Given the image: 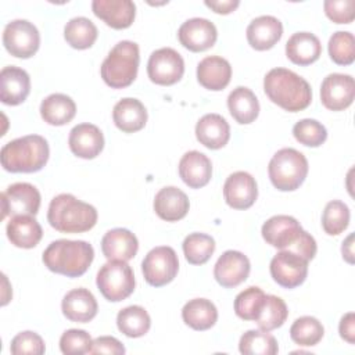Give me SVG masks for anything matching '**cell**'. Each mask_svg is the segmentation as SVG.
<instances>
[{
	"mask_svg": "<svg viewBox=\"0 0 355 355\" xmlns=\"http://www.w3.org/2000/svg\"><path fill=\"white\" fill-rule=\"evenodd\" d=\"M349 225V208L340 200L329 201L322 214V227L329 236L343 233Z\"/></svg>",
	"mask_w": 355,
	"mask_h": 355,
	"instance_id": "cell-41",
	"label": "cell"
},
{
	"mask_svg": "<svg viewBox=\"0 0 355 355\" xmlns=\"http://www.w3.org/2000/svg\"><path fill=\"white\" fill-rule=\"evenodd\" d=\"M183 254L189 263L202 265L215 251V240L205 233H190L183 240Z\"/></svg>",
	"mask_w": 355,
	"mask_h": 355,
	"instance_id": "cell-37",
	"label": "cell"
},
{
	"mask_svg": "<svg viewBox=\"0 0 355 355\" xmlns=\"http://www.w3.org/2000/svg\"><path fill=\"white\" fill-rule=\"evenodd\" d=\"M89 354H114V355H121L125 354V347L122 343L112 337V336H101L93 340L92 348Z\"/></svg>",
	"mask_w": 355,
	"mask_h": 355,
	"instance_id": "cell-47",
	"label": "cell"
},
{
	"mask_svg": "<svg viewBox=\"0 0 355 355\" xmlns=\"http://www.w3.org/2000/svg\"><path fill=\"white\" fill-rule=\"evenodd\" d=\"M340 337L349 344L355 343V315L354 312L345 313L338 324Z\"/></svg>",
	"mask_w": 355,
	"mask_h": 355,
	"instance_id": "cell-48",
	"label": "cell"
},
{
	"mask_svg": "<svg viewBox=\"0 0 355 355\" xmlns=\"http://www.w3.org/2000/svg\"><path fill=\"white\" fill-rule=\"evenodd\" d=\"M197 140L211 150L222 148L230 139V126L219 114H205L196 125Z\"/></svg>",
	"mask_w": 355,
	"mask_h": 355,
	"instance_id": "cell-27",
	"label": "cell"
},
{
	"mask_svg": "<svg viewBox=\"0 0 355 355\" xmlns=\"http://www.w3.org/2000/svg\"><path fill=\"white\" fill-rule=\"evenodd\" d=\"M223 197L226 204L234 209L252 207L258 197V186L254 176L244 171L229 175L223 184Z\"/></svg>",
	"mask_w": 355,
	"mask_h": 355,
	"instance_id": "cell-17",
	"label": "cell"
},
{
	"mask_svg": "<svg viewBox=\"0 0 355 355\" xmlns=\"http://www.w3.org/2000/svg\"><path fill=\"white\" fill-rule=\"evenodd\" d=\"M93 340L86 330L69 329L65 330L60 338V349L65 355L89 354Z\"/></svg>",
	"mask_w": 355,
	"mask_h": 355,
	"instance_id": "cell-44",
	"label": "cell"
},
{
	"mask_svg": "<svg viewBox=\"0 0 355 355\" xmlns=\"http://www.w3.org/2000/svg\"><path fill=\"white\" fill-rule=\"evenodd\" d=\"M64 316L71 322L87 323L98 311L96 297L87 288L79 287L68 291L61 302Z\"/></svg>",
	"mask_w": 355,
	"mask_h": 355,
	"instance_id": "cell-22",
	"label": "cell"
},
{
	"mask_svg": "<svg viewBox=\"0 0 355 355\" xmlns=\"http://www.w3.org/2000/svg\"><path fill=\"white\" fill-rule=\"evenodd\" d=\"M3 44L17 58H31L40 46L37 28L28 19H14L4 26Z\"/></svg>",
	"mask_w": 355,
	"mask_h": 355,
	"instance_id": "cell-10",
	"label": "cell"
},
{
	"mask_svg": "<svg viewBox=\"0 0 355 355\" xmlns=\"http://www.w3.org/2000/svg\"><path fill=\"white\" fill-rule=\"evenodd\" d=\"M266 294L257 286H251L234 298V312L243 320H255L263 306Z\"/></svg>",
	"mask_w": 355,
	"mask_h": 355,
	"instance_id": "cell-40",
	"label": "cell"
},
{
	"mask_svg": "<svg viewBox=\"0 0 355 355\" xmlns=\"http://www.w3.org/2000/svg\"><path fill=\"white\" fill-rule=\"evenodd\" d=\"M355 96V82L347 73H329L320 86L322 104L331 111L348 108Z\"/></svg>",
	"mask_w": 355,
	"mask_h": 355,
	"instance_id": "cell-14",
	"label": "cell"
},
{
	"mask_svg": "<svg viewBox=\"0 0 355 355\" xmlns=\"http://www.w3.org/2000/svg\"><path fill=\"white\" fill-rule=\"evenodd\" d=\"M354 234L351 233L344 241H343V247H341V252H343V258L348 262V263H354Z\"/></svg>",
	"mask_w": 355,
	"mask_h": 355,
	"instance_id": "cell-50",
	"label": "cell"
},
{
	"mask_svg": "<svg viewBox=\"0 0 355 355\" xmlns=\"http://www.w3.org/2000/svg\"><path fill=\"white\" fill-rule=\"evenodd\" d=\"M232 78L229 61L219 55H208L197 65V80L208 90H223Z\"/></svg>",
	"mask_w": 355,
	"mask_h": 355,
	"instance_id": "cell-26",
	"label": "cell"
},
{
	"mask_svg": "<svg viewBox=\"0 0 355 355\" xmlns=\"http://www.w3.org/2000/svg\"><path fill=\"white\" fill-rule=\"evenodd\" d=\"M320 54V40L311 32H295L286 43V55L297 65H309L315 62Z\"/></svg>",
	"mask_w": 355,
	"mask_h": 355,
	"instance_id": "cell-30",
	"label": "cell"
},
{
	"mask_svg": "<svg viewBox=\"0 0 355 355\" xmlns=\"http://www.w3.org/2000/svg\"><path fill=\"white\" fill-rule=\"evenodd\" d=\"M323 8L327 18L334 24H349L355 17L354 0H326Z\"/></svg>",
	"mask_w": 355,
	"mask_h": 355,
	"instance_id": "cell-46",
	"label": "cell"
},
{
	"mask_svg": "<svg viewBox=\"0 0 355 355\" xmlns=\"http://www.w3.org/2000/svg\"><path fill=\"white\" fill-rule=\"evenodd\" d=\"M263 90L269 100L288 112L305 110L312 101L309 83L286 68H273L263 78Z\"/></svg>",
	"mask_w": 355,
	"mask_h": 355,
	"instance_id": "cell-1",
	"label": "cell"
},
{
	"mask_svg": "<svg viewBox=\"0 0 355 355\" xmlns=\"http://www.w3.org/2000/svg\"><path fill=\"white\" fill-rule=\"evenodd\" d=\"M46 351L43 338L35 331H21L12 340L10 352L12 355H42Z\"/></svg>",
	"mask_w": 355,
	"mask_h": 355,
	"instance_id": "cell-45",
	"label": "cell"
},
{
	"mask_svg": "<svg viewBox=\"0 0 355 355\" xmlns=\"http://www.w3.org/2000/svg\"><path fill=\"white\" fill-rule=\"evenodd\" d=\"M7 237L15 247L33 248L43 236L40 223L32 215H15L7 223Z\"/></svg>",
	"mask_w": 355,
	"mask_h": 355,
	"instance_id": "cell-29",
	"label": "cell"
},
{
	"mask_svg": "<svg viewBox=\"0 0 355 355\" xmlns=\"http://www.w3.org/2000/svg\"><path fill=\"white\" fill-rule=\"evenodd\" d=\"M96 284L105 300L119 302L135 291L136 280L132 268L125 261L112 259L100 268Z\"/></svg>",
	"mask_w": 355,
	"mask_h": 355,
	"instance_id": "cell-8",
	"label": "cell"
},
{
	"mask_svg": "<svg viewBox=\"0 0 355 355\" xmlns=\"http://www.w3.org/2000/svg\"><path fill=\"white\" fill-rule=\"evenodd\" d=\"M305 155L291 147L282 148L273 154L268 165V175L272 184L280 191L297 190L308 175Z\"/></svg>",
	"mask_w": 355,
	"mask_h": 355,
	"instance_id": "cell-7",
	"label": "cell"
},
{
	"mask_svg": "<svg viewBox=\"0 0 355 355\" xmlns=\"http://www.w3.org/2000/svg\"><path fill=\"white\" fill-rule=\"evenodd\" d=\"M189 208L190 202L186 193L175 186L162 187L154 197V211L166 222L183 219L187 215Z\"/></svg>",
	"mask_w": 355,
	"mask_h": 355,
	"instance_id": "cell-25",
	"label": "cell"
},
{
	"mask_svg": "<svg viewBox=\"0 0 355 355\" xmlns=\"http://www.w3.org/2000/svg\"><path fill=\"white\" fill-rule=\"evenodd\" d=\"M96 25L86 17H75L64 26V37L67 43L78 50L89 49L97 39Z\"/></svg>",
	"mask_w": 355,
	"mask_h": 355,
	"instance_id": "cell-35",
	"label": "cell"
},
{
	"mask_svg": "<svg viewBox=\"0 0 355 355\" xmlns=\"http://www.w3.org/2000/svg\"><path fill=\"white\" fill-rule=\"evenodd\" d=\"M116 326L126 337L137 338L148 333L151 318L140 305H130L121 309L116 315Z\"/></svg>",
	"mask_w": 355,
	"mask_h": 355,
	"instance_id": "cell-34",
	"label": "cell"
},
{
	"mask_svg": "<svg viewBox=\"0 0 355 355\" xmlns=\"http://www.w3.org/2000/svg\"><path fill=\"white\" fill-rule=\"evenodd\" d=\"M184 73L183 57L171 47H162L151 53L147 62V75L151 82L161 86L175 85Z\"/></svg>",
	"mask_w": 355,
	"mask_h": 355,
	"instance_id": "cell-11",
	"label": "cell"
},
{
	"mask_svg": "<svg viewBox=\"0 0 355 355\" xmlns=\"http://www.w3.org/2000/svg\"><path fill=\"white\" fill-rule=\"evenodd\" d=\"M40 200V193L33 184L25 182L12 183L1 193V219L7 215L35 216L39 212Z\"/></svg>",
	"mask_w": 355,
	"mask_h": 355,
	"instance_id": "cell-12",
	"label": "cell"
},
{
	"mask_svg": "<svg viewBox=\"0 0 355 355\" xmlns=\"http://www.w3.org/2000/svg\"><path fill=\"white\" fill-rule=\"evenodd\" d=\"M139 250L137 237L125 227H115L108 230L101 239L103 255L108 259L130 261Z\"/></svg>",
	"mask_w": 355,
	"mask_h": 355,
	"instance_id": "cell-23",
	"label": "cell"
},
{
	"mask_svg": "<svg viewBox=\"0 0 355 355\" xmlns=\"http://www.w3.org/2000/svg\"><path fill=\"white\" fill-rule=\"evenodd\" d=\"M97 209L69 193L55 196L49 205L47 220L53 229L61 233H83L94 227Z\"/></svg>",
	"mask_w": 355,
	"mask_h": 355,
	"instance_id": "cell-5",
	"label": "cell"
},
{
	"mask_svg": "<svg viewBox=\"0 0 355 355\" xmlns=\"http://www.w3.org/2000/svg\"><path fill=\"white\" fill-rule=\"evenodd\" d=\"M183 322L198 331L211 329L218 320V309L215 304L207 298H193L182 308Z\"/></svg>",
	"mask_w": 355,
	"mask_h": 355,
	"instance_id": "cell-33",
	"label": "cell"
},
{
	"mask_svg": "<svg viewBox=\"0 0 355 355\" xmlns=\"http://www.w3.org/2000/svg\"><path fill=\"white\" fill-rule=\"evenodd\" d=\"M140 62L139 46L130 40L118 42L101 64L100 73L105 85L112 89H123L133 83Z\"/></svg>",
	"mask_w": 355,
	"mask_h": 355,
	"instance_id": "cell-6",
	"label": "cell"
},
{
	"mask_svg": "<svg viewBox=\"0 0 355 355\" xmlns=\"http://www.w3.org/2000/svg\"><path fill=\"white\" fill-rule=\"evenodd\" d=\"M329 55L338 65H349L355 60V39L348 31H337L329 39Z\"/></svg>",
	"mask_w": 355,
	"mask_h": 355,
	"instance_id": "cell-42",
	"label": "cell"
},
{
	"mask_svg": "<svg viewBox=\"0 0 355 355\" xmlns=\"http://www.w3.org/2000/svg\"><path fill=\"white\" fill-rule=\"evenodd\" d=\"M92 10L114 29L129 28L136 17V6L132 0H93Z\"/></svg>",
	"mask_w": 355,
	"mask_h": 355,
	"instance_id": "cell-20",
	"label": "cell"
},
{
	"mask_svg": "<svg viewBox=\"0 0 355 355\" xmlns=\"http://www.w3.org/2000/svg\"><path fill=\"white\" fill-rule=\"evenodd\" d=\"M323 324L313 316H301L290 327V337L300 347L316 345L323 338Z\"/></svg>",
	"mask_w": 355,
	"mask_h": 355,
	"instance_id": "cell-39",
	"label": "cell"
},
{
	"mask_svg": "<svg viewBox=\"0 0 355 355\" xmlns=\"http://www.w3.org/2000/svg\"><path fill=\"white\" fill-rule=\"evenodd\" d=\"M179 42L190 51L198 53L211 49L218 37V31L214 22L207 18L194 17L184 21L178 31Z\"/></svg>",
	"mask_w": 355,
	"mask_h": 355,
	"instance_id": "cell-16",
	"label": "cell"
},
{
	"mask_svg": "<svg viewBox=\"0 0 355 355\" xmlns=\"http://www.w3.org/2000/svg\"><path fill=\"white\" fill-rule=\"evenodd\" d=\"M245 35L252 49L269 50L282 39L283 25L273 15H259L248 24Z\"/></svg>",
	"mask_w": 355,
	"mask_h": 355,
	"instance_id": "cell-21",
	"label": "cell"
},
{
	"mask_svg": "<svg viewBox=\"0 0 355 355\" xmlns=\"http://www.w3.org/2000/svg\"><path fill=\"white\" fill-rule=\"evenodd\" d=\"M239 349L244 355H275L279 352L276 338L262 330H247L240 337Z\"/></svg>",
	"mask_w": 355,
	"mask_h": 355,
	"instance_id": "cell-36",
	"label": "cell"
},
{
	"mask_svg": "<svg viewBox=\"0 0 355 355\" xmlns=\"http://www.w3.org/2000/svg\"><path fill=\"white\" fill-rule=\"evenodd\" d=\"M204 3L218 14H229L234 11L240 4L239 0H205Z\"/></svg>",
	"mask_w": 355,
	"mask_h": 355,
	"instance_id": "cell-49",
	"label": "cell"
},
{
	"mask_svg": "<svg viewBox=\"0 0 355 355\" xmlns=\"http://www.w3.org/2000/svg\"><path fill=\"white\" fill-rule=\"evenodd\" d=\"M112 119L119 130L135 133L144 128L147 122V110L140 100L125 97L114 105Z\"/></svg>",
	"mask_w": 355,
	"mask_h": 355,
	"instance_id": "cell-28",
	"label": "cell"
},
{
	"mask_svg": "<svg viewBox=\"0 0 355 355\" xmlns=\"http://www.w3.org/2000/svg\"><path fill=\"white\" fill-rule=\"evenodd\" d=\"M179 176L191 189L204 187L212 176L211 159L197 150L184 153L179 161Z\"/></svg>",
	"mask_w": 355,
	"mask_h": 355,
	"instance_id": "cell-24",
	"label": "cell"
},
{
	"mask_svg": "<svg viewBox=\"0 0 355 355\" xmlns=\"http://www.w3.org/2000/svg\"><path fill=\"white\" fill-rule=\"evenodd\" d=\"M31 92V78L19 67L8 65L0 72V100L7 105L24 103Z\"/></svg>",
	"mask_w": 355,
	"mask_h": 355,
	"instance_id": "cell-19",
	"label": "cell"
},
{
	"mask_svg": "<svg viewBox=\"0 0 355 355\" xmlns=\"http://www.w3.org/2000/svg\"><path fill=\"white\" fill-rule=\"evenodd\" d=\"M288 316V309L286 302L277 297V295H272V294H266L263 306L258 315V318L255 319L259 330L262 331H272L277 327H280L286 319Z\"/></svg>",
	"mask_w": 355,
	"mask_h": 355,
	"instance_id": "cell-38",
	"label": "cell"
},
{
	"mask_svg": "<svg viewBox=\"0 0 355 355\" xmlns=\"http://www.w3.org/2000/svg\"><path fill=\"white\" fill-rule=\"evenodd\" d=\"M47 140L40 135H28L6 143L0 151L1 166L12 173L40 171L49 159Z\"/></svg>",
	"mask_w": 355,
	"mask_h": 355,
	"instance_id": "cell-4",
	"label": "cell"
},
{
	"mask_svg": "<svg viewBox=\"0 0 355 355\" xmlns=\"http://www.w3.org/2000/svg\"><path fill=\"white\" fill-rule=\"evenodd\" d=\"M269 269L270 276L279 286L294 288L305 282L308 275V261L295 252L280 250L272 258Z\"/></svg>",
	"mask_w": 355,
	"mask_h": 355,
	"instance_id": "cell-13",
	"label": "cell"
},
{
	"mask_svg": "<svg viewBox=\"0 0 355 355\" xmlns=\"http://www.w3.org/2000/svg\"><path fill=\"white\" fill-rule=\"evenodd\" d=\"M251 263L247 255L236 250L225 251L214 266L215 280L225 288H233L247 280Z\"/></svg>",
	"mask_w": 355,
	"mask_h": 355,
	"instance_id": "cell-15",
	"label": "cell"
},
{
	"mask_svg": "<svg viewBox=\"0 0 355 355\" xmlns=\"http://www.w3.org/2000/svg\"><path fill=\"white\" fill-rule=\"evenodd\" d=\"M261 233L263 240L272 247L295 252L308 262L316 255L315 239L302 229L294 216L275 215L262 225Z\"/></svg>",
	"mask_w": 355,
	"mask_h": 355,
	"instance_id": "cell-2",
	"label": "cell"
},
{
	"mask_svg": "<svg viewBox=\"0 0 355 355\" xmlns=\"http://www.w3.org/2000/svg\"><path fill=\"white\" fill-rule=\"evenodd\" d=\"M295 140L306 147H319L327 139L326 128L316 119L304 118L293 126Z\"/></svg>",
	"mask_w": 355,
	"mask_h": 355,
	"instance_id": "cell-43",
	"label": "cell"
},
{
	"mask_svg": "<svg viewBox=\"0 0 355 355\" xmlns=\"http://www.w3.org/2000/svg\"><path fill=\"white\" fill-rule=\"evenodd\" d=\"M76 114L75 101L62 93H53L40 103V116L44 122L62 126L73 119Z\"/></svg>",
	"mask_w": 355,
	"mask_h": 355,
	"instance_id": "cell-32",
	"label": "cell"
},
{
	"mask_svg": "<svg viewBox=\"0 0 355 355\" xmlns=\"http://www.w3.org/2000/svg\"><path fill=\"white\" fill-rule=\"evenodd\" d=\"M94 258L92 244L85 240H67L60 239L47 245L43 251L44 266L58 275L67 277L82 276Z\"/></svg>",
	"mask_w": 355,
	"mask_h": 355,
	"instance_id": "cell-3",
	"label": "cell"
},
{
	"mask_svg": "<svg viewBox=\"0 0 355 355\" xmlns=\"http://www.w3.org/2000/svg\"><path fill=\"white\" fill-rule=\"evenodd\" d=\"M227 108L236 122L248 125L259 114V101L254 92L245 86H237L227 96Z\"/></svg>",
	"mask_w": 355,
	"mask_h": 355,
	"instance_id": "cell-31",
	"label": "cell"
},
{
	"mask_svg": "<svg viewBox=\"0 0 355 355\" xmlns=\"http://www.w3.org/2000/svg\"><path fill=\"white\" fill-rule=\"evenodd\" d=\"M179 270V259L172 247L159 245L147 252L141 262L144 280L154 287L171 283Z\"/></svg>",
	"mask_w": 355,
	"mask_h": 355,
	"instance_id": "cell-9",
	"label": "cell"
},
{
	"mask_svg": "<svg viewBox=\"0 0 355 355\" xmlns=\"http://www.w3.org/2000/svg\"><path fill=\"white\" fill-rule=\"evenodd\" d=\"M71 151L83 159L96 158L104 148L103 132L93 123H79L69 132Z\"/></svg>",
	"mask_w": 355,
	"mask_h": 355,
	"instance_id": "cell-18",
	"label": "cell"
}]
</instances>
